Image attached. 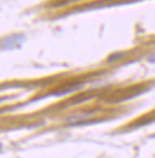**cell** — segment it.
Segmentation results:
<instances>
[{"instance_id":"obj_1","label":"cell","mask_w":155,"mask_h":158,"mask_svg":"<svg viewBox=\"0 0 155 158\" xmlns=\"http://www.w3.org/2000/svg\"><path fill=\"white\" fill-rule=\"evenodd\" d=\"M0 148H1V146H0Z\"/></svg>"}]
</instances>
